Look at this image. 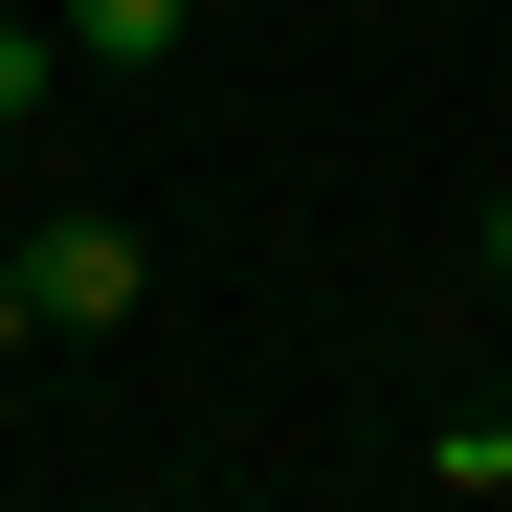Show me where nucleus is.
Returning a JSON list of instances; mask_svg holds the SVG:
<instances>
[{"instance_id":"obj_1","label":"nucleus","mask_w":512,"mask_h":512,"mask_svg":"<svg viewBox=\"0 0 512 512\" xmlns=\"http://www.w3.org/2000/svg\"><path fill=\"white\" fill-rule=\"evenodd\" d=\"M134 290H156L134 223H45V245H23V334H134Z\"/></svg>"},{"instance_id":"obj_4","label":"nucleus","mask_w":512,"mask_h":512,"mask_svg":"<svg viewBox=\"0 0 512 512\" xmlns=\"http://www.w3.org/2000/svg\"><path fill=\"white\" fill-rule=\"evenodd\" d=\"M490 268H512V201H490Z\"/></svg>"},{"instance_id":"obj_3","label":"nucleus","mask_w":512,"mask_h":512,"mask_svg":"<svg viewBox=\"0 0 512 512\" xmlns=\"http://www.w3.org/2000/svg\"><path fill=\"white\" fill-rule=\"evenodd\" d=\"M23 90H45V23H0V112H23Z\"/></svg>"},{"instance_id":"obj_2","label":"nucleus","mask_w":512,"mask_h":512,"mask_svg":"<svg viewBox=\"0 0 512 512\" xmlns=\"http://www.w3.org/2000/svg\"><path fill=\"white\" fill-rule=\"evenodd\" d=\"M67 45H179V0H67Z\"/></svg>"}]
</instances>
